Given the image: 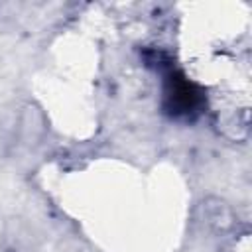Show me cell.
Listing matches in <instances>:
<instances>
[{"label": "cell", "mask_w": 252, "mask_h": 252, "mask_svg": "<svg viewBox=\"0 0 252 252\" xmlns=\"http://www.w3.org/2000/svg\"><path fill=\"white\" fill-rule=\"evenodd\" d=\"M201 93L189 79L179 73H171L165 81V108L177 118H191L199 112Z\"/></svg>", "instance_id": "cell-1"}]
</instances>
